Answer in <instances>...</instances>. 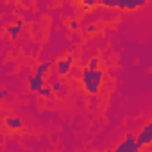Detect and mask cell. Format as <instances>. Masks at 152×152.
Instances as JSON below:
<instances>
[{"label":"cell","mask_w":152,"mask_h":152,"mask_svg":"<svg viewBox=\"0 0 152 152\" xmlns=\"http://www.w3.org/2000/svg\"><path fill=\"white\" fill-rule=\"evenodd\" d=\"M38 93H39L41 97H47V99H48V97H52L54 90H52V86H43V88H41V90H39Z\"/></svg>","instance_id":"obj_10"},{"label":"cell","mask_w":152,"mask_h":152,"mask_svg":"<svg viewBox=\"0 0 152 152\" xmlns=\"http://www.w3.org/2000/svg\"><path fill=\"white\" fill-rule=\"evenodd\" d=\"M81 4H83L84 7H88V9H90V7H93V6L97 4V0H81Z\"/></svg>","instance_id":"obj_12"},{"label":"cell","mask_w":152,"mask_h":152,"mask_svg":"<svg viewBox=\"0 0 152 152\" xmlns=\"http://www.w3.org/2000/svg\"><path fill=\"white\" fill-rule=\"evenodd\" d=\"M72 61L66 57V59H59L57 61V64H56V68H57V73L59 75H68L70 73V70H72Z\"/></svg>","instance_id":"obj_5"},{"label":"cell","mask_w":152,"mask_h":152,"mask_svg":"<svg viewBox=\"0 0 152 152\" xmlns=\"http://www.w3.org/2000/svg\"><path fill=\"white\" fill-rule=\"evenodd\" d=\"M136 141H138L140 147H145V145H150V143H152V122L147 124V125L138 132Z\"/></svg>","instance_id":"obj_3"},{"label":"cell","mask_w":152,"mask_h":152,"mask_svg":"<svg viewBox=\"0 0 152 152\" xmlns=\"http://www.w3.org/2000/svg\"><path fill=\"white\" fill-rule=\"evenodd\" d=\"M104 79V73L102 70H90V68H83V75H81V81L83 86L88 93L97 95L100 90V83Z\"/></svg>","instance_id":"obj_1"},{"label":"cell","mask_w":152,"mask_h":152,"mask_svg":"<svg viewBox=\"0 0 152 152\" xmlns=\"http://www.w3.org/2000/svg\"><path fill=\"white\" fill-rule=\"evenodd\" d=\"M99 66H100V59L99 57H91L90 63H88V68L90 70H99Z\"/></svg>","instance_id":"obj_11"},{"label":"cell","mask_w":152,"mask_h":152,"mask_svg":"<svg viewBox=\"0 0 152 152\" xmlns=\"http://www.w3.org/2000/svg\"><path fill=\"white\" fill-rule=\"evenodd\" d=\"M4 124H6V127L7 129H11V131H20L22 129V120L18 118V116H7L6 120H4Z\"/></svg>","instance_id":"obj_6"},{"label":"cell","mask_w":152,"mask_h":152,"mask_svg":"<svg viewBox=\"0 0 152 152\" xmlns=\"http://www.w3.org/2000/svg\"><path fill=\"white\" fill-rule=\"evenodd\" d=\"M150 122H152V120H150Z\"/></svg>","instance_id":"obj_15"},{"label":"cell","mask_w":152,"mask_h":152,"mask_svg":"<svg viewBox=\"0 0 152 152\" xmlns=\"http://www.w3.org/2000/svg\"><path fill=\"white\" fill-rule=\"evenodd\" d=\"M70 29H72V31H77V29H79V22H77V20H72V22H70Z\"/></svg>","instance_id":"obj_13"},{"label":"cell","mask_w":152,"mask_h":152,"mask_svg":"<svg viewBox=\"0 0 152 152\" xmlns=\"http://www.w3.org/2000/svg\"><path fill=\"white\" fill-rule=\"evenodd\" d=\"M52 90L54 91H61V83H54L52 84Z\"/></svg>","instance_id":"obj_14"},{"label":"cell","mask_w":152,"mask_h":152,"mask_svg":"<svg viewBox=\"0 0 152 152\" xmlns=\"http://www.w3.org/2000/svg\"><path fill=\"white\" fill-rule=\"evenodd\" d=\"M43 88V77L41 75H34V77H29V90L31 91H39Z\"/></svg>","instance_id":"obj_7"},{"label":"cell","mask_w":152,"mask_h":152,"mask_svg":"<svg viewBox=\"0 0 152 152\" xmlns=\"http://www.w3.org/2000/svg\"><path fill=\"white\" fill-rule=\"evenodd\" d=\"M22 29H23V22H22V20H16L15 25H7V32H9V36H11L13 39L18 38V34L22 32Z\"/></svg>","instance_id":"obj_8"},{"label":"cell","mask_w":152,"mask_h":152,"mask_svg":"<svg viewBox=\"0 0 152 152\" xmlns=\"http://www.w3.org/2000/svg\"><path fill=\"white\" fill-rule=\"evenodd\" d=\"M141 147L138 145V141H136V136L134 134H127L125 136V140L116 147V152H136V150H140Z\"/></svg>","instance_id":"obj_2"},{"label":"cell","mask_w":152,"mask_h":152,"mask_svg":"<svg viewBox=\"0 0 152 152\" xmlns=\"http://www.w3.org/2000/svg\"><path fill=\"white\" fill-rule=\"evenodd\" d=\"M48 70H50V63H48V61H45V63L38 64V68H36V73H38V75H41V77H45V75L48 73Z\"/></svg>","instance_id":"obj_9"},{"label":"cell","mask_w":152,"mask_h":152,"mask_svg":"<svg viewBox=\"0 0 152 152\" xmlns=\"http://www.w3.org/2000/svg\"><path fill=\"white\" fill-rule=\"evenodd\" d=\"M147 4V0H120L118 9H125V11H134L138 7H143Z\"/></svg>","instance_id":"obj_4"}]
</instances>
